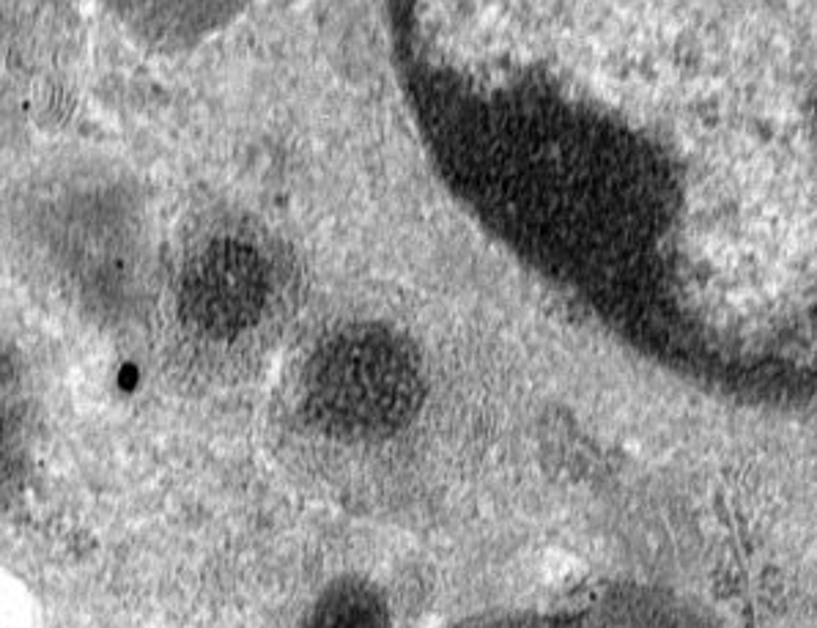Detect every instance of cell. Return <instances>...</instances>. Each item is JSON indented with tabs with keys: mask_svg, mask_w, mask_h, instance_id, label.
<instances>
[{
	"mask_svg": "<svg viewBox=\"0 0 817 628\" xmlns=\"http://www.w3.org/2000/svg\"><path fill=\"white\" fill-rule=\"evenodd\" d=\"M464 628H708V623L669 598L634 593L606 598L601 604L573 615L491 620Z\"/></svg>",
	"mask_w": 817,
	"mask_h": 628,
	"instance_id": "obj_1",
	"label": "cell"
},
{
	"mask_svg": "<svg viewBox=\"0 0 817 628\" xmlns=\"http://www.w3.org/2000/svg\"><path fill=\"white\" fill-rule=\"evenodd\" d=\"M387 607L373 587L338 582L316 601L302 628H387Z\"/></svg>",
	"mask_w": 817,
	"mask_h": 628,
	"instance_id": "obj_2",
	"label": "cell"
}]
</instances>
